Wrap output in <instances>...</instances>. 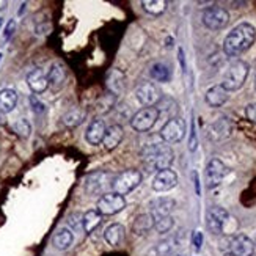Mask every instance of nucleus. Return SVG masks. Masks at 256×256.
I'll return each mask as SVG.
<instances>
[{
  "mask_svg": "<svg viewBox=\"0 0 256 256\" xmlns=\"http://www.w3.org/2000/svg\"><path fill=\"white\" fill-rule=\"evenodd\" d=\"M85 118H86V112L84 108H72L66 115H63L62 121L66 128H77L84 123Z\"/></svg>",
  "mask_w": 256,
  "mask_h": 256,
  "instance_id": "bb28decb",
  "label": "nucleus"
},
{
  "mask_svg": "<svg viewBox=\"0 0 256 256\" xmlns=\"http://www.w3.org/2000/svg\"><path fill=\"white\" fill-rule=\"evenodd\" d=\"M0 26H2V19H0Z\"/></svg>",
  "mask_w": 256,
  "mask_h": 256,
  "instance_id": "49530a36",
  "label": "nucleus"
},
{
  "mask_svg": "<svg viewBox=\"0 0 256 256\" xmlns=\"http://www.w3.org/2000/svg\"><path fill=\"white\" fill-rule=\"evenodd\" d=\"M142 6L146 13L152 16H160L162 13H165L166 2H164V0H143Z\"/></svg>",
  "mask_w": 256,
  "mask_h": 256,
  "instance_id": "c85d7f7f",
  "label": "nucleus"
},
{
  "mask_svg": "<svg viewBox=\"0 0 256 256\" xmlns=\"http://www.w3.org/2000/svg\"><path fill=\"white\" fill-rule=\"evenodd\" d=\"M159 110L156 107H143L130 118V128L136 132H148L159 120Z\"/></svg>",
  "mask_w": 256,
  "mask_h": 256,
  "instance_id": "39448f33",
  "label": "nucleus"
},
{
  "mask_svg": "<svg viewBox=\"0 0 256 256\" xmlns=\"http://www.w3.org/2000/svg\"><path fill=\"white\" fill-rule=\"evenodd\" d=\"M150 76L151 79H154L156 82H168L172 79V71L168 68V64L165 63H154L150 70Z\"/></svg>",
  "mask_w": 256,
  "mask_h": 256,
  "instance_id": "cd10ccee",
  "label": "nucleus"
},
{
  "mask_svg": "<svg viewBox=\"0 0 256 256\" xmlns=\"http://www.w3.org/2000/svg\"><path fill=\"white\" fill-rule=\"evenodd\" d=\"M248 72H250L248 63L238 60L230 64V68L226 70V72L224 76V80H222L220 85L224 86L226 92H238L239 88H242L244 84H246Z\"/></svg>",
  "mask_w": 256,
  "mask_h": 256,
  "instance_id": "7ed1b4c3",
  "label": "nucleus"
},
{
  "mask_svg": "<svg viewBox=\"0 0 256 256\" xmlns=\"http://www.w3.org/2000/svg\"><path fill=\"white\" fill-rule=\"evenodd\" d=\"M16 27H18L16 19H10V20H8V24L5 26V30H4V41H5V42L13 38L14 32H16Z\"/></svg>",
  "mask_w": 256,
  "mask_h": 256,
  "instance_id": "72a5a7b5",
  "label": "nucleus"
},
{
  "mask_svg": "<svg viewBox=\"0 0 256 256\" xmlns=\"http://www.w3.org/2000/svg\"><path fill=\"white\" fill-rule=\"evenodd\" d=\"M256 38V28L250 22H240L232 28L225 41H224V52L226 57H238L242 52L252 48Z\"/></svg>",
  "mask_w": 256,
  "mask_h": 256,
  "instance_id": "f257e3e1",
  "label": "nucleus"
},
{
  "mask_svg": "<svg viewBox=\"0 0 256 256\" xmlns=\"http://www.w3.org/2000/svg\"><path fill=\"white\" fill-rule=\"evenodd\" d=\"M172 244H173V240H172V239L164 240V242L158 244V247H156V250H158V253H159V254H166V253H170V252H172V248H173Z\"/></svg>",
  "mask_w": 256,
  "mask_h": 256,
  "instance_id": "e433bc0d",
  "label": "nucleus"
},
{
  "mask_svg": "<svg viewBox=\"0 0 256 256\" xmlns=\"http://www.w3.org/2000/svg\"><path fill=\"white\" fill-rule=\"evenodd\" d=\"M228 222H230V212L225 208H222V206L209 208L206 214V224L212 234H222V232L225 231Z\"/></svg>",
  "mask_w": 256,
  "mask_h": 256,
  "instance_id": "1a4fd4ad",
  "label": "nucleus"
},
{
  "mask_svg": "<svg viewBox=\"0 0 256 256\" xmlns=\"http://www.w3.org/2000/svg\"><path fill=\"white\" fill-rule=\"evenodd\" d=\"M82 217H84V214H79V212H74V214L70 216V218H68V225L71 226V231H72V230H74V231L84 230V228H82Z\"/></svg>",
  "mask_w": 256,
  "mask_h": 256,
  "instance_id": "473e14b6",
  "label": "nucleus"
},
{
  "mask_svg": "<svg viewBox=\"0 0 256 256\" xmlns=\"http://www.w3.org/2000/svg\"><path fill=\"white\" fill-rule=\"evenodd\" d=\"M0 60H2V54H0Z\"/></svg>",
  "mask_w": 256,
  "mask_h": 256,
  "instance_id": "a18cd8bd",
  "label": "nucleus"
},
{
  "mask_svg": "<svg viewBox=\"0 0 256 256\" xmlns=\"http://www.w3.org/2000/svg\"><path fill=\"white\" fill-rule=\"evenodd\" d=\"M13 129H14V132L18 134L20 138H28L30 134H32V126H30V123L26 118L18 120L16 123H14V126H13Z\"/></svg>",
  "mask_w": 256,
  "mask_h": 256,
  "instance_id": "2f4dec72",
  "label": "nucleus"
},
{
  "mask_svg": "<svg viewBox=\"0 0 256 256\" xmlns=\"http://www.w3.org/2000/svg\"><path fill=\"white\" fill-rule=\"evenodd\" d=\"M173 226H174V220H173L172 216L159 218V220L154 222V228H156V231L159 232V234H166V232L172 231Z\"/></svg>",
  "mask_w": 256,
  "mask_h": 256,
  "instance_id": "7c9ffc66",
  "label": "nucleus"
},
{
  "mask_svg": "<svg viewBox=\"0 0 256 256\" xmlns=\"http://www.w3.org/2000/svg\"><path fill=\"white\" fill-rule=\"evenodd\" d=\"M66 77H68V72H66V66L62 62H54L50 64L49 71H48L49 85L54 86V88H60L64 84Z\"/></svg>",
  "mask_w": 256,
  "mask_h": 256,
  "instance_id": "412c9836",
  "label": "nucleus"
},
{
  "mask_svg": "<svg viewBox=\"0 0 256 256\" xmlns=\"http://www.w3.org/2000/svg\"><path fill=\"white\" fill-rule=\"evenodd\" d=\"M180 62H181L182 70H186V62H184V52H182V49H180Z\"/></svg>",
  "mask_w": 256,
  "mask_h": 256,
  "instance_id": "a19ab883",
  "label": "nucleus"
},
{
  "mask_svg": "<svg viewBox=\"0 0 256 256\" xmlns=\"http://www.w3.org/2000/svg\"><path fill=\"white\" fill-rule=\"evenodd\" d=\"M6 5H8V2H6V0H0V11H2V10H5V8H6Z\"/></svg>",
  "mask_w": 256,
  "mask_h": 256,
  "instance_id": "79ce46f5",
  "label": "nucleus"
},
{
  "mask_svg": "<svg viewBox=\"0 0 256 256\" xmlns=\"http://www.w3.org/2000/svg\"><path fill=\"white\" fill-rule=\"evenodd\" d=\"M198 146V142H196V132H195V124L192 123V128H190V142H188V150L192 152L196 150Z\"/></svg>",
  "mask_w": 256,
  "mask_h": 256,
  "instance_id": "58836bf2",
  "label": "nucleus"
},
{
  "mask_svg": "<svg viewBox=\"0 0 256 256\" xmlns=\"http://www.w3.org/2000/svg\"><path fill=\"white\" fill-rule=\"evenodd\" d=\"M230 168L220 159H210L206 165V184L209 188H216L224 182Z\"/></svg>",
  "mask_w": 256,
  "mask_h": 256,
  "instance_id": "9b49d317",
  "label": "nucleus"
},
{
  "mask_svg": "<svg viewBox=\"0 0 256 256\" xmlns=\"http://www.w3.org/2000/svg\"><path fill=\"white\" fill-rule=\"evenodd\" d=\"M194 180H195V190H196V194L200 195L202 192H200V182H198V173H194Z\"/></svg>",
  "mask_w": 256,
  "mask_h": 256,
  "instance_id": "ea45409f",
  "label": "nucleus"
},
{
  "mask_svg": "<svg viewBox=\"0 0 256 256\" xmlns=\"http://www.w3.org/2000/svg\"><path fill=\"white\" fill-rule=\"evenodd\" d=\"M254 90H256V77H254Z\"/></svg>",
  "mask_w": 256,
  "mask_h": 256,
  "instance_id": "37998d69",
  "label": "nucleus"
},
{
  "mask_svg": "<svg viewBox=\"0 0 256 256\" xmlns=\"http://www.w3.org/2000/svg\"><path fill=\"white\" fill-rule=\"evenodd\" d=\"M142 160L144 168H146L150 173L151 172H160L165 168H170L173 160H174V152L173 150L165 143H151L146 144L142 151Z\"/></svg>",
  "mask_w": 256,
  "mask_h": 256,
  "instance_id": "f03ea898",
  "label": "nucleus"
},
{
  "mask_svg": "<svg viewBox=\"0 0 256 256\" xmlns=\"http://www.w3.org/2000/svg\"><path fill=\"white\" fill-rule=\"evenodd\" d=\"M18 104V93L13 88H4L0 90V112L10 114L13 112Z\"/></svg>",
  "mask_w": 256,
  "mask_h": 256,
  "instance_id": "b1692460",
  "label": "nucleus"
},
{
  "mask_svg": "<svg viewBox=\"0 0 256 256\" xmlns=\"http://www.w3.org/2000/svg\"><path fill=\"white\" fill-rule=\"evenodd\" d=\"M27 85L30 86V90L35 93V94H40V93H44L49 88V80H48V74L44 72L41 68H35L32 70L28 74H27Z\"/></svg>",
  "mask_w": 256,
  "mask_h": 256,
  "instance_id": "dca6fc26",
  "label": "nucleus"
},
{
  "mask_svg": "<svg viewBox=\"0 0 256 256\" xmlns=\"http://www.w3.org/2000/svg\"><path fill=\"white\" fill-rule=\"evenodd\" d=\"M124 236H126V230L121 224L108 225L106 228V231H104V239H106V242L108 244V246H112V247L121 246L123 240H124Z\"/></svg>",
  "mask_w": 256,
  "mask_h": 256,
  "instance_id": "4be33fe9",
  "label": "nucleus"
},
{
  "mask_svg": "<svg viewBox=\"0 0 256 256\" xmlns=\"http://www.w3.org/2000/svg\"><path fill=\"white\" fill-rule=\"evenodd\" d=\"M202 20H203V26L209 30H222L228 26L230 22V13L222 6H209L203 11L202 14Z\"/></svg>",
  "mask_w": 256,
  "mask_h": 256,
  "instance_id": "423d86ee",
  "label": "nucleus"
},
{
  "mask_svg": "<svg viewBox=\"0 0 256 256\" xmlns=\"http://www.w3.org/2000/svg\"><path fill=\"white\" fill-rule=\"evenodd\" d=\"M115 102H116V96H114L112 93L104 94V96L98 101V104H96L98 112H99V114H107V112H110V110L114 108Z\"/></svg>",
  "mask_w": 256,
  "mask_h": 256,
  "instance_id": "c756f323",
  "label": "nucleus"
},
{
  "mask_svg": "<svg viewBox=\"0 0 256 256\" xmlns=\"http://www.w3.org/2000/svg\"><path fill=\"white\" fill-rule=\"evenodd\" d=\"M151 186L154 192H168L178 186V174L172 168L160 170L156 173Z\"/></svg>",
  "mask_w": 256,
  "mask_h": 256,
  "instance_id": "ddd939ff",
  "label": "nucleus"
},
{
  "mask_svg": "<svg viewBox=\"0 0 256 256\" xmlns=\"http://www.w3.org/2000/svg\"><path fill=\"white\" fill-rule=\"evenodd\" d=\"M112 181H114V178L110 176L108 173H106V172H96V173H92V174L86 176V180H85V188H86V192L92 194V195H94V194H102L104 188L107 186L112 187Z\"/></svg>",
  "mask_w": 256,
  "mask_h": 256,
  "instance_id": "f8f14e48",
  "label": "nucleus"
},
{
  "mask_svg": "<svg viewBox=\"0 0 256 256\" xmlns=\"http://www.w3.org/2000/svg\"><path fill=\"white\" fill-rule=\"evenodd\" d=\"M178 256H180V254H178Z\"/></svg>",
  "mask_w": 256,
  "mask_h": 256,
  "instance_id": "de8ad7c7",
  "label": "nucleus"
},
{
  "mask_svg": "<svg viewBox=\"0 0 256 256\" xmlns=\"http://www.w3.org/2000/svg\"><path fill=\"white\" fill-rule=\"evenodd\" d=\"M106 84H107L108 92L112 93L114 96L124 93V90H126V77H124L123 72H121L120 70H116V68L107 74Z\"/></svg>",
  "mask_w": 256,
  "mask_h": 256,
  "instance_id": "a211bd4d",
  "label": "nucleus"
},
{
  "mask_svg": "<svg viewBox=\"0 0 256 256\" xmlns=\"http://www.w3.org/2000/svg\"><path fill=\"white\" fill-rule=\"evenodd\" d=\"M254 250V242L246 234H236L230 240V254L232 256H253Z\"/></svg>",
  "mask_w": 256,
  "mask_h": 256,
  "instance_id": "2eb2a0df",
  "label": "nucleus"
},
{
  "mask_svg": "<svg viewBox=\"0 0 256 256\" xmlns=\"http://www.w3.org/2000/svg\"><path fill=\"white\" fill-rule=\"evenodd\" d=\"M176 208V202L170 196H159L152 200L150 203V214L152 217V220H159L164 217H168L172 216V212Z\"/></svg>",
  "mask_w": 256,
  "mask_h": 256,
  "instance_id": "4468645a",
  "label": "nucleus"
},
{
  "mask_svg": "<svg viewBox=\"0 0 256 256\" xmlns=\"http://www.w3.org/2000/svg\"><path fill=\"white\" fill-rule=\"evenodd\" d=\"M136 98L143 107H156L162 99V92L159 90V86L156 84L143 82L137 86Z\"/></svg>",
  "mask_w": 256,
  "mask_h": 256,
  "instance_id": "9d476101",
  "label": "nucleus"
},
{
  "mask_svg": "<svg viewBox=\"0 0 256 256\" xmlns=\"http://www.w3.org/2000/svg\"><path fill=\"white\" fill-rule=\"evenodd\" d=\"M160 138L165 143H180L186 137V121L180 116L170 118L166 123L162 126L159 132Z\"/></svg>",
  "mask_w": 256,
  "mask_h": 256,
  "instance_id": "0eeeda50",
  "label": "nucleus"
},
{
  "mask_svg": "<svg viewBox=\"0 0 256 256\" xmlns=\"http://www.w3.org/2000/svg\"><path fill=\"white\" fill-rule=\"evenodd\" d=\"M152 228H154V220L150 212L137 216L132 224V232H136L137 236L146 234V232H150Z\"/></svg>",
  "mask_w": 256,
  "mask_h": 256,
  "instance_id": "a878e982",
  "label": "nucleus"
},
{
  "mask_svg": "<svg viewBox=\"0 0 256 256\" xmlns=\"http://www.w3.org/2000/svg\"><path fill=\"white\" fill-rule=\"evenodd\" d=\"M124 208H126L124 196H121L115 192H108L98 200L96 209L101 212V216H115V214L121 212Z\"/></svg>",
  "mask_w": 256,
  "mask_h": 256,
  "instance_id": "6e6552de",
  "label": "nucleus"
},
{
  "mask_svg": "<svg viewBox=\"0 0 256 256\" xmlns=\"http://www.w3.org/2000/svg\"><path fill=\"white\" fill-rule=\"evenodd\" d=\"M74 242V234L70 228H60L52 238V246L57 250H68Z\"/></svg>",
  "mask_w": 256,
  "mask_h": 256,
  "instance_id": "5701e85b",
  "label": "nucleus"
},
{
  "mask_svg": "<svg viewBox=\"0 0 256 256\" xmlns=\"http://www.w3.org/2000/svg\"><path fill=\"white\" fill-rule=\"evenodd\" d=\"M123 136H124V130H123V126L120 124H112L106 129V136H104V140H102V144L107 151H114L118 144L123 140Z\"/></svg>",
  "mask_w": 256,
  "mask_h": 256,
  "instance_id": "aec40b11",
  "label": "nucleus"
},
{
  "mask_svg": "<svg viewBox=\"0 0 256 256\" xmlns=\"http://www.w3.org/2000/svg\"><path fill=\"white\" fill-rule=\"evenodd\" d=\"M30 106H32V110H33V112H35L36 115L42 114L44 110H46V107H44V104L40 101V99H38L35 94H32V96H30Z\"/></svg>",
  "mask_w": 256,
  "mask_h": 256,
  "instance_id": "f704fd0d",
  "label": "nucleus"
},
{
  "mask_svg": "<svg viewBox=\"0 0 256 256\" xmlns=\"http://www.w3.org/2000/svg\"><path fill=\"white\" fill-rule=\"evenodd\" d=\"M203 232L202 231H194V234H192V246H194V250L195 252H200L203 247Z\"/></svg>",
  "mask_w": 256,
  "mask_h": 256,
  "instance_id": "c9c22d12",
  "label": "nucleus"
},
{
  "mask_svg": "<svg viewBox=\"0 0 256 256\" xmlns=\"http://www.w3.org/2000/svg\"><path fill=\"white\" fill-rule=\"evenodd\" d=\"M225 256H232V254H230V253H226V254H225Z\"/></svg>",
  "mask_w": 256,
  "mask_h": 256,
  "instance_id": "c03bdc74",
  "label": "nucleus"
},
{
  "mask_svg": "<svg viewBox=\"0 0 256 256\" xmlns=\"http://www.w3.org/2000/svg\"><path fill=\"white\" fill-rule=\"evenodd\" d=\"M246 116L256 124V102H252L246 107Z\"/></svg>",
  "mask_w": 256,
  "mask_h": 256,
  "instance_id": "4c0bfd02",
  "label": "nucleus"
},
{
  "mask_svg": "<svg viewBox=\"0 0 256 256\" xmlns=\"http://www.w3.org/2000/svg\"><path fill=\"white\" fill-rule=\"evenodd\" d=\"M106 129H107V126L104 121L99 118H94L85 130V140L90 144H93V146H96V144L102 143L104 136H106Z\"/></svg>",
  "mask_w": 256,
  "mask_h": 256,
  "instance_id": "f3484780",
  "label": "nucleus"
},
{
  "mask_svg": "<svg viewBox=\"0 0 256 256\" xmlns=\"http://www.w3.org/2000/svg\"><path fill=\"white\" fill-rule=\"evenodd\" d=\"M204 101L209 107L218 108L228 101V92L222 85H214L210 86L204 94Z\"/></svg>",
  "mask_w": 256,
  "mask_h": 256,
  "instance_id": "6ab92c4d",
  "label": "nucleus"
},
{
  "mask_svg": "<svg viewBox=\"0 0 256 256\" xmlns=\"http://www.w3.org/2000/svg\"><path fill=\"white\" fill-rule=\"evenodd\" d=\"M102 224V216L98 209H90L86 210L82 217V228L86 234H92V232Z\"/></svg>",
  "mask_w": 256,
  "mask_h": 256,
  "instance_id": "393cba45",
  "label": "nucleus"
},
{
  "mask_svg": "<svg viewBox=\"0 0 256 256\" xmlns=\"http://www.w3.org/2000/svg\"><path fill=\"white\" fill-rule=\"evenodd\" d=\"M143 180V176L138 170H124L116 174L112 181V190L121 196L130 194L134 188H137Z\"/></svg>",
  "mask_w": 256,
  "mask_h": 256,
  "instance_id": "20e7f679",
  "label": "nucleus"
}]
</instances>
